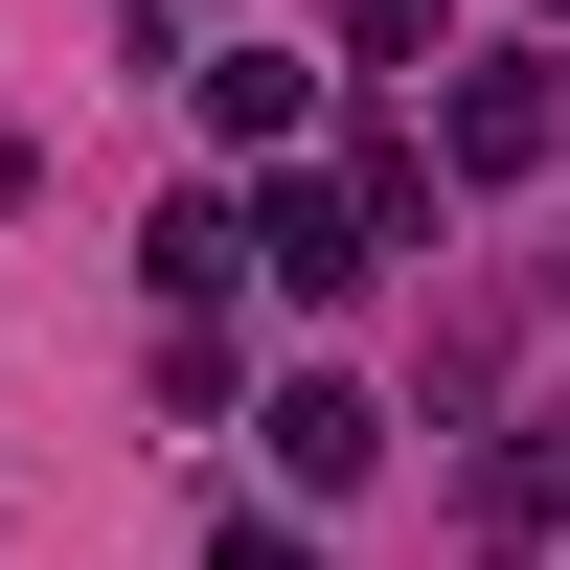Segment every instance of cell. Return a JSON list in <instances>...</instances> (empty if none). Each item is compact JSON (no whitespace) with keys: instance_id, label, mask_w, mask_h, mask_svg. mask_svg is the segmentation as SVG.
Wrapping results in <instances>:
<instances>
[{"instance_id":"cell-1","label":"cell","mask_w":570,"mask_h":570,"mask_svg":"<svg viewBox=\"0 0 570 570\" xmlns=\"http://www.w3.org/2000/svg\"><path fill=\"white\" fill-rule=\"evenodd\" d=\"M274 456H297V480H320V502H343V480H365V456H389V411H365V389H274Z\"/></svg>"},{"instance_id":"cell-2","label":"cell","mask_w":570,"mask_h":570,"mask_svg":"<svg viewBox=\"0 0 570 570\" xmlns=\"http://www.w3.org/2000/svg\"><path fill=\"white\" fill-rule=\"evenodd\" d=\"M297 115H320V69H274V46H228V69H206V137H228V160H274Z\"/></svg>"},{"instance_id":"cell-3","label":"cell","mask_w":570,"mask_h":570,"mask_svg":"<svg viewBox=\"0 0 570 570\" xmlns=\"http://www.w3.org/2000/svg\"><path fill=\"white\" fill-rule=\"evenodd\" d=\"M456 160H480V183L548 160V69H480V91H456Z\"/></svg>"},{"instance_id":"cell-4","label":"cell","mask_w":570,"mask_h":570,"mask_svg":"<svg viewBox=\"0 0 570 570\" xmlns=\"http://www.w3.org/2000/svg\"><path fill=\"white\" fill-rule=\"evenodd\" d=\"M206 570H320V548H297V525H228V548H206Z\"/></svg>"}]
</instances>
